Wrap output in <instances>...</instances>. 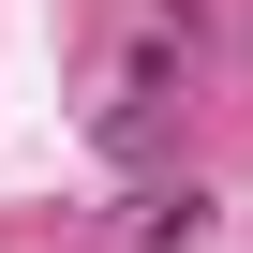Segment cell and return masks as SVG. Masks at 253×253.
Wrapping results in <instances>:
<instances>
[{
    "mask_svg": "<svg viewBox=\"0 0 253 253\" xmlns=\"http://www.w3.org/2000/svg\"><path fill=\"white\" fill-rule=\"evenodd\" d=\"M194 223H209V194L179 179V194H149V223H134V238H149V253H194Z\"/></svg>",
    "mask_w": 253,
    "mask_h": 253,
    "instance_id": "cell-1",
    "label": "cell"
}]
</instances>
